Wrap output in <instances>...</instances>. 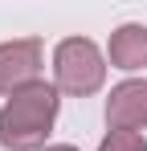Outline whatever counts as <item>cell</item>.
I'll return each instance as SVG.
<instances>
[{
  "label": "cell",
  "mask_w": 147,
  "mask_h": 151,
  "mask_svg": "<svg viewBox=\"0 0 147 151\" xmlns=\"http://www.w3.org/2000/svg\"><path fill=\"white\" fill-rule=\"evenodd\" d=\"M61 90L49 82H33L17 90L0 110V147L4 151H45V139L57 119Z\"/></svg>",
  "instance_id": "cell-1"
},
{
  "label": "cell",
  "mask_w": 147,
  "mask_h": 151,
  "mask_svg": "<svg viewBox=\"0 0 147 151\" xmlns=\"http://www.w3.org/2000/svg\"><path fill=\"white\" fill-rule=\"evenodd\" d=\"M102 82H106V57L90 37H66L53 49V86L61 94L86 98L102 90Z\"/></svg>",
  "instance_id": "cell-2"
},
{
  "label": "cell",
  "mask_w": 147,
  "mask_h": 151,
  "mask_svg": "<svg viewBox=\"0 0 147 151\" xmlns=\"http://www.w3.org/2000/svg\"><path fill=\"white\" fill-rule=\"evenodd\" d=\"M41 41L37 37H21L0 45V94H17L24 86L41 82Z\"/></svg>",
  "instance_id": "cell-3"
},
{
  "label": "cell",
  "mask_w": 147,
  "mask_h": 151,
  "mask_svg": "<svg viewBox=\"0 0 147 151\" xmlns=\"http://www.w3.org/2000/svg\"><path fill=\"white\" fill-rule=\"evenodd\" d=\"M106 123L110 131H139L147 127V78H127L106 98Z\"/></svg>",
  "instance_id": "cell-4"
},
{
  "label": "cell",
  "mask_w": 147,
  "mask_h": 151,
  "mask_svg": "<svg viewBox=\"0 0 147 151\" xmlns=\"http://www.w3.org/2000/svg\"><path fill=\"white\" fill-rule=\"evenodd\" d=\"M106 61L115 70H127V74L143 70L147 65V25H135V21L119 25L106 41Z\"/></svg>",
  "instance_id": "cell-5"
},
{
  "label": "cell",
  "mask_w": 147,
  "mask_h": 151,
  "mask_svg": "<svg viewBox=\"0 0 147 151\" xmlns=\"http://www.w3.org/2000/svg\"><path fill=\"white\" fill-rule=\"evenodd\" d=\"M98 151H147V139L139 131H110L98 143Z\"/></svg>",
  "instance_id": "cell-6"
},
{
  "label": "cell",
  "mask_w": 147,
  "mask_h": 151,
  "mask_svg": "<svg viewBox=\"0 0 147 151\" xmlns=\"http://www.w3.org/2000/svg\"><path fill=\"white\" fill-rule=\"evenodd\" d=\"M45 151H78V147H70V143H53V147H45Z\"/></svg>",
  "instance_id": "cell-7"
}]
</instances>
